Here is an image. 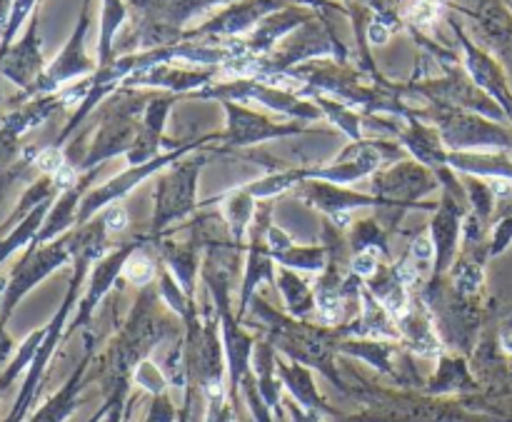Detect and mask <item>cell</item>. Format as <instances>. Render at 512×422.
<instances>
[{"instance_id": "cell-27", "label": "cell", "mask_w": 512, "mask_h": 422, "mask_svg": "<svg viewBox=\"0 0 512 422\" xmlns=\"http://www.w3.org/2000/svg\"><path fill=\"white\" fill-rule=\"evenodd\" d=\"M123 395H113V400H110V410H108V420L105 422H125L130 415V408H133L135 400H128V403H123Z\"/></svg>"}, {"instance_id": "cell-4", "label": "cell", "mask_w": 512, "mask_h": 422, "mask_svg": "<svg viewBox=\"0 0 512 422\" xmlns=\"http://www.w3.org/2000/svg\"><path fill=\"white\" fill-rule=\"evenodd\" d=\"M205 163V155L173 163L160 173L155 185V210H153V235L158 238L168 225L178 223L185 215L198 208V175Z\"/></svg>"}, {"instance_id": "cell-1", "label": "cell", "mask_w": 512, "mask_h": 422, "mask_svg": "<svg viewBox=\"0 0 512 422\" xmlns=\"http://www.w3.org/2000/svg\"><path fill=\"white\" fill-rule=\"evenodd\" d=\"M230 0H128L135 13V40L143 50L183 43L185 23Z\"/></svg>"}, {"instance_id": "cell-16", "label": "cell", "mask_w": 512, "mask_h": 422, "mask_svg": "<svg viewBox=\"0 0 512 422\" xmlns=\"http://www.w3.org/2000/svg\"><path fill=\"white\" fill-rule=\"evenodd\" d=\"M278 288L285 298V308L293 318H308L315 310V290H310L295 270H280Z\"/></svg>"}, {"instance_id": "cell-13", "label": "cell", "mask_w": 512, "mask_h": 422, "mask_svg": "<svg viewBox=\"0 0 512 422\" xmlns=\"http://www.w3.org/2000/svg\"><path fill=\"white\" fill-rule=\"evenodd\" d=\"M220 203H223V218L225 225H228L230 238H233L235 245H243L245 233H248V228L255 220V213H258V200L245 188H238L233 193H225Z\"/></svg>"}, {"instance_id": "cell-10", "label": "cell", "mask_w": 512, "mask_h": 422, "mask_svg": "<svg viewBox=\"0 0 512 422\" xmlns=\"http://www.w3.org/2000/svg\"><path fill=\"white\" fill-rule=\"evenodd\" d=\"M175 103H178V95L175 93L153 95V98L148 100V105H145L143 110V118H140L138 140H135V145L128 153V168L145 165L150 163V160L158 158V150L160 145H163L165 120H168Z\"/></svg>"}, {"instance_id": "cell-9", "label": "cell", "mask_w": 512, "mask_h": 422, "mask_svg": "<svg viewBox=\"0 0 512 422\" xmlns=\"http://www.w3.org/2000/svg\"><path fill=\"white\" fill-rule=\"evenodd\" d=\"M295 195H300L305 203L325 213V218L333 220V225H338V228H345L350 223L353 210L383 208V200L375 198V195L368 198V195L350 193V190H343L335 183H325V180H303L295 188Z\"/></svg>"}, {"instance_id": "cell-25", "label": "cell", "mask_w": 512, "mask_h": 422, "mask_svg": "<svg viewBox=\"0 0 512 422\" xmlns=\"http://www.w3.org/2000/svg\"><path fill=\"white\" fill-rule=\"evenodd\" d=\"M175 420V408L168 400V395H155L153 405H150L145 422H173Z\"/></svg>"}, {"instance_id": "cell-21", "label": "cell", "mask_w": 512, "mask_h": 422, "mask_svg": "<svg viewBox=\"0 0 512 422\" xmlns=\"http://www.w3.org/2000/svg\"><path fill=\"white\" fill-rule=\"evenodd\" d=\"M463 383H468V373H465L463 363L443 358L440 370L435 373L433 383H430V393H448V390H458Z\"/></svg>"}, {"instance_id": "cell-17", "label": "cell", "mask_w": 512, "mask_h": 422, "mask_svg": "<svg viewBox=\"0 0 512 422\" xmlns=\"http://www.w3.org/2000/svg\"><path fill=\"white\" fill-rule=\"evenodd\" d=\"M445 8H448L445 0H403V5H400V20L410 30L418 33V30H425L433 23H438Z\"/></svg>"}, {"instance_id": "cell-11", "label": "cell", "mask_w": 512, "mask_h": 422, "mask_svg": "<svg viewBox=\"0 0 512 422\" xmlns=\"http://www.w3.org/2000/svg\"><path fill=\"white\" fill-rule=\"evenodd\" d=\"M460 195L445 190L440 198L435 218L430 223V238L435 245V275L448 273L450 263L455 258V248H458V233H460V208H458Z\"/></svg>"}, {"instance_id": "cell-23", "label": "cell", "mask_w": 512, "mask_h": 422, "mask_svg": "<svg viewBox=\"0 0 512 422\" xmlns=\"http://www.w3.org/2000/svg\"><path fill=\"white\" fill-rule=\"evenodd\" d=\"M30 170H35V155L20 160L18 165H13V168L5 170V173L0 175V213H3V205H5V200H8L10 190H13L15 185H18V180L23 178L25 173H30Z\"/></svg>"}, {"instance_id": "cell-18", "label": "cell", "mask_w": 512, "mask_h": 422, "mask_svg": "<svg viewBox=\"0 0 512 422\" xmlns=\"http://www.w3.org/2000/svg\"><path fill=\"white\" fill-rule=\"evenodd\" d=\"M43 338H45V328H40V330H35V333H30L28 340L20 345L18 355L13 358V363H10L8 368L0 373V395H3L5 390L15 383V380H18V375L23 373V370L30 368V363H33V358H35V353H38Z\"/></svg>"}, {"instance_id": "cell-12", "label": "cell", "mask_w": 512, "mask_h": 422, "mask_svg": "<svg viewBox=\"0 0 512 422\" xmlns=\"http://www.w3.org/2000/svg\"><path fill=\"white\" fill-rule=\"evenodd\" d=\"M85 355L80 360V365L75 368V373L70 375L68 383L53 395L45 405H40L33 415H30L28 422H65L75 410L80 408V393H83L85 385V373H88L90 358H93V338H85Z\"/></svg>"}, {"instance_id": "cell-2", "label": "cell", "mask_w": 512, "mask_h": 422, "mask_svg": "<svg viewBox=\"0 0 512 422\" xmlns=\"http://www.w3.org/2000/svg\"><path fill=\"white\" fill-rule=\"evenodd\" d=\"M73 243L75 235L70 230L68 235H60L58 240L45 245L30 243L23 258L13 265L8 275V285H5L3 303H0V320L8 323L13 310L18 308L20 300L30 293L38 283H43L50 273L63 268L70 258H73Z\"/></svg>"}, {"instance_id": "cell-19", "label": "cell", "mask_w": 512, "mask_h": 422, "mask_svg": "<svg viewBox=\"0 0 512 422\" xmlns=\"http://www.w3.org/2000/svg\"><path fill=\"white\" fill-rule=\"evenodd\" d=\"M120 278H125L128 283H133L135 288H140V290L150 288V285H153V280L158 278V263H155L148 253H143L138 245V248H135L128 258H125L123 275H120Z\"/></svg>"}, {"instance_id": "cell-14", "label": "cell", "mask_w": 512, "mask_h": 422, "mask_svg": "<svg viewBox=\"0 0 512 422\" xmlns=\"http://www.w3.org/2000/svg\"><path fill=\"white\" fill-rule=\"evenodd\" d=\"M128 3L125 0H103V8H100V40H98V68L108 65L110 60L118 58V38L120 25L128 20Z\"/></svg>"}, {"instance_id": "cell-15", "label": "cell", "mask_w": 512, "mask_h": 422, "mask_svg": "<svg viewBox=\"0 0 512 422\" xmlns=\"http://www.w3.org/2000/svg\"><path fill=\"white\" fill-rule=\"evenodd\" d=\"M40 63H43V60H40V48H38V40H35V20H33L28 35H25L23 43L15 45L13 58L3 65V70L15 80V83L28 85L30 80L35 78V73L40 70Z\"/></svg>"}, {"instance_id": "cell-28", "label": "cell", "mask_w": 512, "mask_h": 422, "mask_svg": "<svg viewBox=\"0 0 512 422\" xmlns=\"http://www.w3.org/2000/svg\"><path fill=\"white\" fill-rule=\"evenodd\" d=\"M108 410H110V403H105V408H103V410H100V413H98V415H93V420H90V422H98L100 418H103V415H108Z\"/></svg>"}, {"instance_id": "cell-8", "label": "cell", "mask_w": 512, "mask_h": 422, "mask_svg": "<svg viewBox=\"0 0 512 422\" xmlns=\"http://www.w3.org/2000/svg\"><path fill=\"white\" fill-rule=\"evenodd\" d=\"M223 108L228 113V128H225V133L218 135V140H223L230 148H248V145L265 143V140L305 133V125L273 123L270 118L253 113V110L243 108L240 103H223Z\"/></svg>"}, {"instance_id": "cell-6", "label": "cell", "mask_w": 512, "mask_h": 422, "mask_svg": "<svg viewBox=\"0 0 512 422\" xmlns=\"http://www.w3.org/2000/svg\"><path fill=\"white\" fill-rule=\"evenodd\" d=\"M285 8V0H235L225 5L218 15L205 20L195 30H188L183 40H198V43H225V40H243L263 23L268 15Z\"/></svg>"}, {"instance_id": "cell-3", "label": "cell", "mask_w": 512, "mask_h": 422, "mask_svg": "<svg viewBox=\"0 0 512 422\" xmlns=\"http://www.w3.org/2000/svg\"><path fill=\"white\" fill-rule=\"evenodd\" d=\"M195 98H213L220 103H258L280 115H288L295 120H318L323 118L318 105L313 100H305L303 95L290 93V90L275 88V85L260 83L255 78H235L228 83L208 85L198 90Z\"/></svg>"}, {"instance_id": "cell-7", "label": "cell", "mask_w": 512, "mask_h": 422, "mask_svg": "<svg viewBox=\"0 0 512 422\" xmlns=\"http://www.w3.org/2000/svg\"><path fill=\"white\" fill-rule=\"evenodd\" d=\"M90 3H93V0H83V10H80L78 25H75L73 35H70L68 45H65L63 53L55 58V63L45 70L43 80L35 85V90H40V93H53L60 85L70 83V80L98 73V63H93V60L88 58V53H85V38H88L90 28Z\"/></svg>"}, {"instance_id": "cell-22", "label": "cell", "mask_w": 512, "mask_h": 422, "mask_svg": "<svg viewBox=\"0 0 512 422\" xmlns=\"http://www.w3.org/2000/svg\"><path fill=\"white\" fill-rule=\"evenodd\" d=\"M135 383H138V388L148 390L150 395H163L165 388H168V378H165L163 370L155 368L150 360H143V363L138 365V370H135Z\"/></svg>"}, {"instance_id": "cell-26", "label": "cell", "mask_w": 512, "mask_h": 422, "mask_svg": "<svg viewBox=\"0 0 512 422\" xmlns=\"http://www.w3.org/2000/svg\"><path fill=\"white\" fill-rule=\"evenodd\" d=\"M33 5H35V0H15L13 15H10V23H8V33H5V43L13 38V33L20 28V23L25 20V15L33 10Z\"/></svg>"}, {"instance_id": "cell-24", "label": "cell", "mask_w": 512, "mask_h": 422, "mask_svg": "<svg viewBox=\"0 0 512 422\" xmlns=\"http://www.w3.org/2000/svg\"><path fill=\"white\" fill-rule=\"evenodd\" d=\"M100 220H103L108 235H120L125 233V228H128V213H125V208L120 203L108 205V208L100 213Z\"/></svg>"}, {"instance_id": "cell-5", "label": "cell", "mask_w": 512, "mask_h": 422, "mask_svg": "<svg viewBox=\"0 0 512 422\" xmlns=\"http://www.w3.org/2000/svg\"><path fill=\"white\" fill-rule=\"evenodd\" d=\"M438 185L440 180L435 170L425 168L418 160H403V163H395L393 168L378 170V175L373 178V193L375 198L383 200V208H393L403 215L410 208L438 210L435 203L418 205V200L433 193Z\"/></svg>"}, {"instance_id": "cell-20", "label": "cell", "mask_w": 512, "mask_h": 422, "mask_svg": "<svg viewBox=\"0 0 512 422\" xmlns=\"http://www.w3.org/2000/svg\"><path fill=\"white\" fill-rule=\"evenodd\" d=\"M350 243H353V253L380 248V253L388 255V235L380 230V225L375 220H363V223L355 225V233L350 238Z\"/></svg>"}]
</instances>
